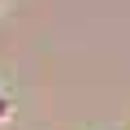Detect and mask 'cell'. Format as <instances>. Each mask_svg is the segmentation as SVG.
Masks as SVG:
<instances>
[{
	"mask_svg": "<svg viewBox=\"0 0 130 130\" xmlns=\"http://www.w3.org/2000/svg\"><path fill=\"white\" fill-rule=\"evenodd\" d=\"M9 113H13V108H9V100H5V91H0V121H9Z\"/></svg>",
	"mask_w": 130,
	"mask_h": 130,
	"instance_id": "6da1fadb",
	"label": "cell"
}]
</instances>
